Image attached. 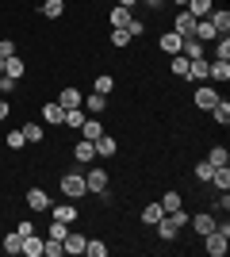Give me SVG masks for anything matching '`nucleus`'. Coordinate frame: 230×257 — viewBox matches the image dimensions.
<instances>
[{"label":"nucleus","instance_id":"obj_1","mask_svg":"<svg viewBox=\"0 0 230 257\" xmlns=\"http://www.w3.org/2000/svg\"><path fill=\"white\" fill-rule=\"evenodd\" d=\"M62 192H66L69 200H81V196L88 192V188H85V177H77V173H66V177H62Z\"/></svg>","mask_w":230,"mask_h":257},{"label":"nucleus","instance_id":"obj_2","mask_svg":"<svg viewBox=\"0 0 230 257\" xmlns=\"http://www.w3.org/2000/svg\"><path fill=\"white\" fill-rule=\"evenodd\" d=\"M215 104H219V88L199 85V88H196V107H199V111H211Z\"/></svg>","mask_w":230,"mask_h":257},{"label":"nucleus","instance_id":"obj_3","mask_svg":"<svg viewBox=\"0 0 230 257\" xmlns=\"http://www.w3.org/2000/svg\"><path fill=\"white\" fill-rule=\"evenodd\" d=\"M203 242H207V253H211V257H222V253H226V234H222L219 226H215V230H207V234H203Z\"/></svg>","mask_w":230,"mask_h":257},{"label":"nucleus","instance_id":"obj_4","mask_svg":"<svg viewBox=\"0 0 230 257\" xmlns=\"http://www.w3.org/2000/svg\"><path fill=\"white\" fill-rule=\"evenodd\" d=\"M173 31L180 35V39H184V35H192V31H196V16H192L188 8H180V12H176V23H173Z\"/></svg>","mask_w":230,"mask_h":257},{"label":"nucleus","instance_id":"obj_5","mask_svg":"<svg viewBox=\"0 0 230 257\" xmlns=\"http://www.w3.org/2000/svg\"><path fill=\"white\" fill-rule=\"evenodd\" d=\"M81 107H85V115H104V107H108V96H100V92H88V96L81 100Z\"/></svg>","mask_w":230,"mask_h":257},{"label":"nucleus","instance_id":"obj_6","mask_svg":"<svg viewBox=\"0 0 230 257\" xmlns=\"http://www.w3.org/2000/svg\"><path fill=\"white\" fill-rule=\"evenodd\" d=\"M50 215H54L58 223H66V226H73L77 219H81V211H77L73 204H58V207H50Z\"/></svg>","mask_w":230,"mask_h":257},{"label":"nucleus","instance_id":"obj_7","mask_svg":"<svg viewBox=\"0 0 230 257\" xmlns=\"http://www.w3.org/2000/svg\"><path fill=\"white\" fill-rule=\"evenodd\" d=\"M100 135H104V123H100V115H88L85 123H81V139H88V142H96Z\"/></svg>","mask_w":230,"mask_h":257},{"label":"nucleus","instance_id":"obj_8","mask_svg":"<svg viewBox=\"0 0 230 257\" xmlns=\"http://www.w3.org/2000/svg\"><path fill=\"white\" fill-rule=\"evenodd\" d=\"M85 242H88L85 234H77V230H69V234H66V242H62V249H66L69 257H77V253H85Z\"/></svg>","mask_w":230,"mask_h":257},{"label":"nucleus","instance_id":"obj_9","mask_svg":"<svg viewBox=\"0 0 230 257\" xmlns=\"http://www.w3.org/2000/svg\"><path fill=\"white\" fill-rule=\"evenodd\" d=\"M207 20H211V27H215L219 35H226V31H230V12H226V8H211Z\"/></svg>","mask_w":230,"mask_h":257},{"label":"nucleus","instance_id":"obj_10","mask_svg":"<svg viewBox=\"0 0 230 257\" xmlns=\"http://www.w3.org/2000/svg\"><path fill=\"white\" fill-rule=\"evenodd\" d=\"M85 188H88V192H104V188H108V173H104V169H92L85 177Z\"/></svg>","mask_w":230,"mask_h":257},{"label":"nucleus","instance_id":"obj_11","mask_svg":"<svg viewBox=\"0 0 230 257\" xmlns=\"http://www.w3.org/2000/svg\"><path fill=\"white\" fill-rule=\"evenodd\" d=\"M96 154L100 158H115V154H119V142L111 139V135H100L96 139Z\"/></svg>","mask_w":230,"mask_h":257},{"label":"nucleus","instance_id":"obj_12","mask_svg":"<svg viewBox=\"0 0 230 257\" xmlns=\"http://www.w3.org/2000/svg\"><path fill=\"white\" fill-rule=\"evenodd\" d=\"M199 39V43H211V39H219V31H215V27H211V20L207 16H203V20H196V31H192Z\"/></svg>","mask_w":230,"mask_h":257},{"label":"nucleus","instance_id":"obj_13","mask_svg":"<svg viewBox=\"0 0 230 257\" xmlns=\"http://www.w3.org/2000/svg\"><path fill=\"white\" fill-rule=\"evenodd\" d=\"M27 207H31V211H46V207H50V196H46L43 188H31V192H27Z\"/></svg>","mask_w":230,"mask_h":257},{"label":"nucleus","instance_id":"obj_14","mask_svg":"<svg viewBox=\"0 0 230 257\" xmlns=\"http://www.w3.org/2000/svg\"><path fill=\"white\" fill-rule=\"evenodd\" d=\"M73 158H77V161H92V158H96V142L81 139V142L73 146Z\"/></svg>","mask_w":230,"mask_h":257},{"label":"nucleus","instance_id":"obj_15","mask_svg":"<svg viewBox=\"0 0 230 257\" xmlns=\"http://www.w3.org/2000/svg\"><path fill=\"white\" fill-rule=\"evenodd\" d=\"M188 81H207V62H203V58H192V62H188Z\"/></svg>","mask_w":230,"mask_h":257},{"label":"nucleus","instance_id":"obj_16","mask_svg":"<svg viewBox=\"0 0 230 257\" xmlns=\"http://www.w3.org/2000/svg\"><path fill=\"white\" fill-rule=\"evenodd\" d=\"M207 77H215V81H230V62H207Z\"/></svg>","mask_w":230,"mask_h":257},{"label":"nucleus","instance_id":"obj_17","mask_svg":"<svg viewBox=\"0 0 230 257\" xmlns=\"http://www.w3.org/2000/svg\"><path fill=\"white\" fill-rule=\"evenodd\" d=\"M20 253H27V257H43V238L39 234H27L23 238V249Z\"/></svg>","mask_w":230,"mask_h":257},{"label":"nucleus","instance_id":"obj_18","mask_svg":"<svg viewBox=\"0 0 230 257\" xmlns=\"http://www.w3.org/2000/svg\"><path fill=\"white\" fill-rule=\"evenodd\" d=\"M161 50L169 54V58H173V54H180V35H176V31H165V35H161Z\"/></svg>","mask_w":230,"mask_h":257},{"label":"nucleus","instance_id":"obj_19","mask_svg":"<svg viewBox=\"0 0 230 257\" xmlns=\"http://www.w3.org/2000/svg\"><path fill=\"white\" fill-rule=\"evenodd\" d=\"M211 184H215L219 192H226V188H230V165H219V169L211 173Z\"/></svg>","mask_w":230,"mask_h":257},{"label":"nucleus","instance_id":"obj_20","mask_svg":"<svg viewBox=\"0 0 230 257\" xmlns=\"http://www.w3.org/2000/svg\"><path fill=\"white\" fill-rule=\"evenodd\" d=\"M81 100H85V96H81V92H77V88L69 85L66 92H62V96H58V104H62V107H66V111H69V107H81Z\"/></svg>","mask_w":230,"mask_h":257},{"label":"nucleus","instance_id":"obj_21","mask_svg":"<svg viewBox=\"0 0 230 257\" xmlns=\"http://www.w3.org/2000/svg\"><path fill=\"white\" fill-rule=\"evenodd\" d=\"M184 8L192 12V16H196V20H203V16H211V8H215V4H211V0H188Z\"/></svg>","mask_w":230,"mask_h":257},{"label":"nucleus","instance_id":"obj_22","mask_svg":"<svg viewBox=\"0 0 230 257\" xmlns=\"http://www.w3.org/2000/svg\"><path fill=\"white\" fill-rule=\"evenodd\" d=\"M153 226H157V234H161L165 242H173V238H176V226H173V219H169V215H161Z\"/></svg>","mask_w":230,"mask_h":257},{"label":"nucleus","instance_id":"obj_23","mask_svg":"<svg viewBox=\"0 0 230 257\" xmlns=\"http://www.w3.org/2000/svg\"><path fill=\"white\" fill-rule=\"evenodd\" d=\"M43 119H46V123H62V119H66V107L54 100V104H46V107H43Z\"/></svg>","mask_w":230,"mask_h":257},{"label":"nucleus","instance_id":"obj_24","mask_svg":"<svg viewBox=\"0 0 230 257\" xmlns=\"http://www.w3.org/2000/svg\"><path fill=\"white\" fill-rule=\"evenodd\" d=\"M211 119H215V123H222V127H226V123H230V104H226V100H222V96H219V104L211 107Z\"/></svg>","mask_w":230,"mask_h":257},{"label":"nucleus","instance_id":"obj_25","mask_svg":"<svg viewBox=\"0 0 230 257\" xmlns=\"http://www.w3.org/2000/svg\"><path fill=\"white\" fill-rule=\"evenodd\" d=\"M62 12H66V0H43V16L46 20H58Z\"/></svg>","mask_w":230,"mask_h":257},{"label":"nucleus","instance_id":"obj_26","mask_svg":"<svg viewBox=\"0 0 230 257\" xmlns=\"http://www.w3.org/2000/svg\"><path fill=\"white\" fill-rule=\"evenodd\" d=\"M131 20H134V16H131V8H119V4L111 8V27H127Z\"/></svg>","mask_w":230,"mask_h":257},{"label":"nucleus","instance_id":"obj_27","mask_svg":"<svg viewBox=\"0 0 230 257\" xmlns=\"http://www.w3.org/2000/svg\"><path fill=\"white\" fill-rule=\"evenodd\" d=\"M192 226H196V234H207V230H215V215H196V219H192Z\"/></svg>","mask_w":230,"mask_h":257},{"label":"nucleus","instance_id":"obj_28","mask_svg":"<svg viewBox=\"0 0 230 257\" xmlns=\"http://www.w3.org/2000/svg\"><path fill=\"white\" fill-rule=\"evenodd\" d=\"M111 88H115V77H111V73H100V77H96V85H92V92H100V96H108Z\"/></svg>","mask_w":230,"mask_h":257},{"label":"nucleus","instance_id":"obj_29","mask_svg":"<svg viewBox=\"0 0 230 257\" xmlns=\"http://www.w3.org/2000/svg\"><path fill=\"white\" fill-rule=\"evenodd\" d=\"M176 207H184V200H180V192H165V196H161V211L169 215V211H176Z\"/></svg>","mask_w":230,"mask_h":257},{"label":"nucleus","instance_id":"obj_30","mask_svg":"<svg viewBox=\"0 0 230 257\" xmlns=\"http://www.w3.org/2000/svg\"><path fill=\"white\" fill-rule=\"evenodd\" d=\"M207 161L215 165V169H219V165H230V150H226V146H215V150L207 154Z\"/></svg>","mask_w":230,"mask_h":257},{"label":"nucleus","instance_id":"obj_31","mask_svg":"<svg viewBox=\"0 0 230 257\" xmlns=\"http://www.w3.org/2000/svg\"><path fill=\"white\" fill-rule=\"evenodd\" d=\"M85 107H69V111H66V119H62V123H66V127H81V123H85Z\"/></svg>","mask_w":230,"mask_h":257},{"label":"nucleus","instance_id":"obj_32","mask_svg":"<svg viewBox=\"0 0 230 257\" xmlns=\"http://www.w3.org/2000/svg\"><path fill=\"white\" fill-rule=\"evenodd\" d=\"M23 139H27V142H43V123H23Z\"/></svg>","mask_w":230,"mask_h":257},{"label":"nucleus","instance_id":"obj_33","mask_svg":"<svg viewBox=\"0 0 230 257\" xmlns=\"http://www.w3.org/2000/svg\"><path fill=\"white\" fill-rule=\"evenodd\" d=\"M111 46H115V50L131 46V31H127V27H115V31H111Z\"/></svg>","mask_w":230,"mask_h":257},{"label":"nucleus","instance_id":"obj_34","mask_svg":"<svg viewBox=\"0 0 230 257\" xmlns=\"http://www.w3.org/2000/svg\"><path fill=\"white\" fill-rule=\"evenodd\" d=\"M4 73H8V77H16V81L23 77V62L16 58V54H12V58H4Z\"/></svg>","mask_w":230,"mask_h":257},{"label":"nucleus","instance_id":"obj_35","mask_svg":"<svg viewBox=\"0 0 230 257\" xmlns=\"http://www.w3.org/2000/svg\"><path fill=\"white\" fill-rule=\"evenodd\" d=\"M66 234H69V226H66V223H58V219L50 223V230H46V238H54V242H66Z\"/></svg>","mask_w":230,"mask_h":257},{"label":"nucleus","instance_id":"obj_36","mask_svg":"<svg viewBox=\"0 0 230 257\" xmlns=\"http://www.w3.org/2000/svg\"><path fill=\"white\" fill-rule=\"evenodd\" d=\"M85 253L88 257H104V253H108V246H104L100 238H88V242H85Z\"/></svg>","mask_w":230,"mask_h":257},{"label":"nucleus","instance_id":"obj_37","mask_svg":"<svg viewBox=\"0 0 230 257\" xmlns=\"http://www.w3.org/2000/svg\"><path fill=\"white\" fill-rule=\"evenodd\" d=\"M161 215H165V211H161V204H146V211H142V223H150V226H153L157 219H161Z\"/></svg>","mask_w":230,"mask_h":257},{"label":"nucleus","instance_id":"obj_38","mask_svg":"<svg viewBox=\"0 0 230 257\" xmlns=\"http://www.w3.org/2000/svg\"><path fill=\"white\" fill-rule=\"evenodd\" d=\"M20 249H23V238L16 234V230H12V234L4 238V253H20Z\"/></svg>","mask_w":230,"mask_h":257},{"label":"nucleus","instance_id":"obj_39","mask_svg":"<svg viewBox=\"0 0 230 257\" xmlns=\"http://www.w3.org/2000/svg\"><path fill=\"white\" fill-rule=\"evenodd\" d=\"M188 62H192V58H184V54H173V73H176V77H188Z\"/></svg>","mask_w":230,"mask_h":257},{"label":"nucleus","instance_id":"obj_40","mask_svg":"<svg viewBox=\"0 0 230 257\" xmlns=\"http://www.w3.org/2000/svg\"><path fill=\"white\" fill-rule=\"evenodd\" d=\"M215 54H219V62H230V39H226V35H219V46H215Z\"/></svg>","mask_w":230,"mask_h":257},{"label":"nucleus","instance_id":"obj_41","mask_svg":"<svg viewBox=\"0 0 230 257\" xmlns=\"http://www.w3.org/2000/svg\"><path fill=\"white\" fill-rule=\"evenodd\" d=\"M211 173H215L211 161H199V165H196V177H199V181H211Z\"/></svg>","mask_w":230,"mask_h":257},{"label":"nucleus","instance_id":"obj_42","mask_svg":"<svg viewBox=\"0 0 230 257\" xmlns=\"http://www.w3.org/2000/svg\"><path fill=\"white\" fill-rule=\"evenodd\" d=\"M169 219H173V226L180 230V226H184L188 219H192V215H184V207H176V211H169Z\"/></svg>","mask_w":230,"mask_h":257},{"label":"nucleus","instance_id":"obj_43","mask_svg":"<svg viewBox=\"0 0 230 257\" xmlns=\"http://www.w3.org/2000/svg\"><path fill=\"white\" fill-rule=\"evenodd\" d=\"M0 92H4V96H8V92H16V77L0 73Z\"/></svg>","mask_w":230,"mask_h":257},{"label":"nucleus","instance_id":"obj_44","mask_svg":"<svg viewBox=\"0 0 230 257\" xmlns=\"http://www.w3.org/2000/svg\"><path fill=\"white\" fill-rule=\"evenodd\" d=\"M23 142H27V139H23V131H12V135H8V146H12V150H20Z\"/></svg>","mask_w":230,"mask_h":257},{"label":"nucleus","instance_id":"obj_45","mask_svg":"<svg viewBox=\"0 0 230 257\" xmlns=\"http://www.w3.org/2000/svg\"><path fill=\"white\" fill-rule=\"evenodd\" d=\"M16 234H20V238H27V234H35V223H31V219H23V223H20V226H16Z\"/></svg>","mask_w":230,"mask_h":257},{"label":"nucleus","instance_id":"obj_46","mask_svg":"<svg viewBox=\"0 0 230 257\" xmlns=\"http://www.w3.org/2000/svg\"><path fill=\"white\" fill-rule=\"evenodd\" d=\"M12 54H16V46H12V39H4L0 43V58H12Z\"/></svg>","mask_w":230,"mask_h":257},{"label":"nucleus","instance_id":"obj_47","mask_svg":"<svg viewBox=\"0 0 230 257\" xmlns=\"http://www.w3.org/2000/svg\"><path fill=\"white\" fill-rule=\"evenodd\" d=\"M127 31H131V39H134V35H142L146 27H142V23H138V20H131V23H127Z\"/></svg>","mask_w":230,"mask_h":257},{"label":"nucleus","instance_id":"obj_48","mask_svg":"<svg viewBox=\"0 0 230 257\" xmlns=\"http://www.w3.org/2000/svg\"><path fill=\"white\" fill-rule=\"evenodd\" d=\"M8 119V100H0V123Z\"/></svg>","mask_w":230,"mask_h":257},{"label":"nucleus","instance_id":"obj_49","mask_svg":"<svg viewBox=\"0 0 230 257\" xmlns=\"http://www.w3.org/2000/svg\"><path fill=\"white\" fill-rule=\"evenodd\" d=\"M142 4H150V8H161V4H165V0H142Z\"/></svg>","mask_w":230,"mask_h":257},{"label":"nucleus","instance_id":"obj_50","mask_svg":"<svg viewBox=\"0 0 230 257\" xmlns=\"http://www.w3.org/2000/svg\"><path fill=\"white\" fill-rule=\"evenodd\" d=\"M134 4H138V0H119V8H134Z\"/></svg>","mask_w":230,"mask_h":257},{"label":"nucleus","instance_id":"obj_51","mask_svg":"<svg viewBox=\"0 0 230 257\" xmlns=\"http://www.w3.org/2000/svg\"><path fill=\"white\" fill-rule=\"evenodd\" d=\"M176 4H180V8H184V4H188V0H176Z\"/></svg>","mask_w":230,"mask_h":257},{"label":"nucleus","instance_id":"obj_52","mask_svg":"<svg viewBox=\"0 0 230 257\" xmlns=\"http://www.w3.org/2000/svg\"><path fill=\"white\" fill-rule=\"evenodd\" d=\"M0 73H4V58H0Z\"/></svg>","mask_w":230,"mask_h":257}]
</instances>
